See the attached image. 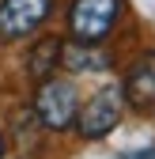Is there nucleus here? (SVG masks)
Here are the masks:
<instances>
[{"mask_svg":"<svg viewBox=\"0 0 155 159\" xmlns=\"http://www.w3.org/2000/svg\"><path fill=\"white\" fill-rule=\"evenodd\" d=\"M53 0H0V42L27 38L49 19Z\"/></svg>","mask_w":155,"mask_h":159,"instance_id":"obj_4","label":"nucleus"},{"mask_svg":"<svg viewBox=\"0 0 155 159\" xmlns=\"http://www.w3.org/2000/svg\"><path fill=\"white\" fill-rule=\"evenodd\" d=\"M0 155H4V140H0Z\"/></svg>","mask_w":155,"mask_h":159,"instance_id":"obj_8","label":"nucleus"},{"mask_svg":"<svg viewBox=\"0 0 155 159\" xmlns=\"http://www.w3.org/2000/svg\"><path fill=\"white\" fill-rule=\"evenodd\" d=\"M76 114H80L76 84H72V80H53V76H46L42 84H38V95H34V117L42 121V129L64 133V129H72Z\"/></svg>","mask_w":155,"mask_h":159,"instance_id":"obj_1","label":"nucleus"},{"mask_svg":"<svg viewBox=\"0 0 155 159\" xmlns=\"http://www.w3.org/2000/svg\"><path fill=\"white\" fill-rule=\"evenodd\" d=\"M57 65H61V42H57V38H42V42L30 49V57H27V72L38 84H42Z\"/></svg>","mask_w":155,"mask_h":159,"instance_id":"obj_7","label":"nucleus"},{"mask_svg":"<svg viewBox=\"0 0 155 159\" xmlns=\"http://www.w3.org/2000/svg\"><path fill=\"white\" fill-rule=\"evenodd\" d=\"M125 0H72L68 8V30L76 42H95L99 46L102 38L113 30V23L121 19Z\"/></svg>","mask_w":155,"mask_h":159,"instance_id":"obj_2","label":"nucleus"},{"mask_svg":"<svg viewBox=\"0 0 155 159\" xmlns=\"http://www.w3.org/2000/svg\"><path fill=\"white\" fill-rule=\"evenodd\" d=\"M125 98L136 110H148V106H155V53H144L136 65L129 68V76H125Z\"/></svg>","mask_w":155,"mask_h":159,"instance_id":"obj_5","label":"nucleus"},{"mask_svg":"<svg viewBox=\"0 0 155 159\" xmlns=\"http://www.w3.org/2000/svg\"><path fill=\"white\" fill-rule=\"evenodd\" d=\"M61 65L68 72H99V68H110V57L95 49V42H72V46H61Z\"/></svg>","mask_w":155,"mask_h":159,"instance_id":"obj_6","label":"nucleus"},{"mask_svg":"<svg viewBox=\"0 0 155 159\" xmlns=\"http://www.w3.org/2000/svg\"><path fill=\"white\" fill-rule=\"evenodd\" d=\"M121 106H125V91L121 87H102L87 98V106L76 114V129L83 140H102V136L121 121Z\"/></svg>","mask_w":155,"mask_h":159,"instance_id":"obj_3","label":"nucleus"}]
</instances>
